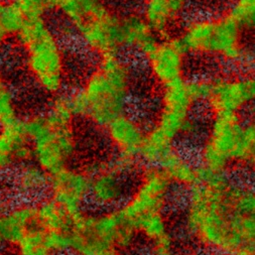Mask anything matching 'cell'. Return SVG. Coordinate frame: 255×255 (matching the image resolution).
I'll list each match as a JSON object with an SVG mask.
<instances>
[{"label":"cell","instance_id":"cell-1","mask_svg":"<svg viewBox=\"0 0 255 255\" xmlns=\"http://www.w3.org/2000/svg\"><path fill=\"white\" fill-rule=\"evenodd\" d=\"M185 227L203 248L229 255L254 247L255 195L251 187L228 175L201 172L187 201Z\"/></svg>","mask_w":255,"mask_h":255},{"label":"cell","instance_id":"cell-2","mask_svg":"<svg viewBox=\"0 0 255 255\" xmlns=\"http://www.w3.org/2000/svg\"><path fill=\"white\" fill-rule=\"evenodd\" d=\"M133 72L131 64L121 55L100 58L81 88L69 94L76 116L104 128L114 118L127 112Z\"/></svg>","mask_w":255,"mask_h":255},{"label":"cell","instance_id":"cell-3","mask_svg":"<svg viewBox=\"0 0 255 255\" xmlns=\"http://www.w3.org/2000/svg\"><path fill=\"white\" fill-rule=\"evenodd\" d=\"M255 157V126L241 115H215L197 163L201 172L228 175L233 165H251Z\"/></svg>","mask_w":255,"mask_h":255},{"label":"cell","instance_id":"cell-4","mask_svg":"<svg viewBox=\"0 0 255 255\" xmlns=\"http://www.w3.org/2000/svg\"><path fill=\"white\" fill-rule=\"evenodd\" d=\"M15 38L35 86L48 95L63 93L66 83L65 49L46 19L26 18Z\"/></svg>","mask_w":255,"mask_h":255},{"label":"cell","instance_id":"cell-5","mask_svg":"<svg viewBox=\"0 0 255 255\" xmlns=\"http://www.w3.org/2000/svg\"><path fill=\"white\" fill-rule=\"evenodd\" d=\"M135 234L132 225L118 208L93 213L84 211L73 217L70 253L94 255L108 249L121 251L132 243Z\"/></svg>","mask_w":255,"mask_h":255},{"label":"cell","instance_id":"cell-6","mask_svg":"<svg viewBox=\"0 0 255 255\" xmlns=\"http://www.w3.org/2000/svg\"><path fill=\"white\" fill-rule=\"evenodd\" d=\"M22 124L29 143L30 161L50 176L70 165L77 150L73 127L56 125L45 113L23 118Z\"/></svg>","mask_w":255,"mask_h":255},{"label":"cell","instance_id":"cell-7","mask_svg":"<svg viewBox=\"0 0 255 255\" xmlns=\"http://www.w3.org/2000/svg\"><path fill=\"white\" fill-rule=\"evenodd\" d=\"M208 87V79H183L162 87L154 125L175 141L185 135L192 128L195 106L204 102Z\"/></svg>","mask_w":255,"mask_h":255},{"label":"cell","instance_id":"cell-8","mask_svg":"<svg viewBox=\"0 0 255 255\" xmlns=\"http://www.w3.org/2000/svg\"><path fill=\"white\" fill-rule=\"evenodd\" d=\"M172 186L158 167L147 166L132 193L118 209L134 229V224L143 216L163 212L171 196Z\"/></svg>","mask_w":255,"mask_h":255},{"label":"cell","instance_id":"cell-9","mask_svg":"<svg viewBox=\"0 0 255 255\" xmlns=\"http://www.w3.org/2000/svg\"><path fill=\"white\" fill-rule=\"evenodd\" d=\"M255 98V82L250 75H228L209 79L203 103L215 115L237 114L246 110Z\"/></svg>","mask_w":255,"mask_h":255},{"label":"cell","instance_id":"cell-10","mask_svg":"<svg viewBox=\"0 0 255 255\" xmlns=\"http://www.w3.org/2000/svg\"><path fill=\"white\" fill-rule=\"evenodd\" d=\"M83 48L99 59L123 51L122 15L107 6L75 28Z\"/></svg>","mask_w":255,"mask_h":255},{"label":"cell","instance_id":"cell-11","mask_svg":"<svg viewBox=\"0 0 255 255\" xmlns=\"http://www.w3.org/2000/svg\"><path fill=\"white\" fill-rule=\"evenodd\" d=\"M188 53L179 37L156 39L143 59L151 79L162 88L185 79Z\"/></svg>","mask_w":255,"mask_h":255},{"label":"cell","instance_id":"cell-12","mask_svg":"<svg viewBox=\"0 0 255 255\" xmlns=\"http://www.w3.org/2000/svg\"><path fill=\"white\" fill-rule=\"evenodd\" d=\"M90 174L70 165L50 176L47 197L76 216L89 202Z\"/></svg>","mask_w":255,"mask_h":255},{"label":"cell","instance_id":"cell-13","mask_svg":"<svg viewBox=\"0 0 255 255\" xmlns=\"http://www.w3.org/2000/svg\"><path fill=\"white\" fill-rule=\"evenodd\" d=\"M208 57L233 65H244L250 60L244 44V30L227 13L214 16Z\"/></svg>","mask_w":255,"mask_h":255},{"label":"cell","instance_id":"cell-14","mask_svg":"<svg viewBox=\"0 0 255 255\" xmlns=\"http://www.w3.org/2000/svg\"><path fill=\"white\" fill-rule=\"evenodd\" d=\"M120 162L114 166L98 168L90 175L89 201L100 210L119 208L128 197L129 185L124 167L130 163Z\"/></svg>","mask_w":255,"mask_h":255},{"label":"cell","instance_id":"cell-15","mask_svg":"<svg viewBox=\"0 0 255 255\" xmlns=\"http://www.w3.org/2000/svg\"><path fill=\"white\" fill-rule=\"evenodd\" d=\"M104 128L119 160L131 164L138 158L146 130L137 117L125 112L114 118Z\"/></svg>","mask_w":255,"mask_h":255},{"label":"cell","instance_id":"cell-16","mask_svg":"<svg viewBox=\"0 0 255 255\" xmlns=\"http://www.w3.org/2000/svg\"><path fill=\"white\" fill-rule=\"evenodd\" d=\"M7 175L8 189L17 201L36 202L47 197L50 175L32 161L16 165Z\"/></svg>","mask_w":255,"mask_h":255},{"label":"cell","instance_id":"cell-17","mask_svg":"<svg viewBox=\"0 0 255 255\" xmlns=\"http://www.w3.org/2000/svg\"><path fill=\"white\" fill-rule=\"evenodd\" d=\"M30 161V148L22 119L0 127V177L23 162Z\"/></svg>","mask_w":255,"mask_h":255},{"label":"cell","instance_id":"cell-18","mask_svg":"<svg viewBox=\"0 0 255 255\" xmlns=\"http://www.w3.org/2000/svg\"><path fill=\"white\" fill-rule=\"evenodd\" d=\"M158 168L172 185L192 189L199 182V165L177 146L169 152Z\"/></svg>","mask_w":255,"mask_h":255},{"label":"cell","instance_id":"cell-19","mask_svg":"<svg viewBox=\"0 0 255 255\" xmlns=\"http://www.w3.org/2000/svg\"><path fill=\"white\" fill-rule=\"evenodd\" d=\"M1 212L6 245L13 246L27 230L36 225L35 202L16 200Z\"/></svg>","mask_w":255,"mask_h":255},{"label":"cell","instance_id":"cell-20","mask_svg":"<svg viewBox=\"0 0 255 255\" xmlns=\"http://www.w3.org/2000/svg\"><path fill=\"white\" fill-rule=\"evenodd\" d=\"M73 217L49 197L35 202L36 226L48 235L70 233Z\"/></svg>","mask_w":255,"mask_h":255},{"label":"cell","instance_id":"cell-21","mask_svg":"<svg viewBox=\"0 0 255 255\" xmlns=\"http://www.w3.org/2000/svg\"><path fill=\"white\" fill-rule=\"evenodd\" d=\"M156 39L157 36L140 15L122 16L123 51H129L143 57Z\"/></svg>","mask_w":255,"mask_h":255},{"label":"cell","instance_id":"cell-22","mask_svg":"<svg viewBox=\"0 0 255 255\" xmlns=\"http://www.w3.org/2000/svg\"><path fill=\"white\" fill-rule=\"evenodd\" d=\"M49 1L51 11L58 12L74 28L106 6L103 0H49Z\"/></svg>","mask_w":255,"mask_h":255},{"label":"cell","instance_id":"cell-23","mask_svg":"<svg viewBox=\"0 0 255 255\" xmlns=\"http://www.w3.org/2000/svg\"><path fill=\"white\" fill-rule=\"evenodd\" d=\"M140 16L156 36H165L179 19L167 0H144Z\"/></svg>","mask_w":255,"mask_h":255},{"label":"cell","instance_id":"cell-24","mask_svg":"<svg viewBox=\"0 0 255 255\" xmlns=\"http://www.w3.org/2000/svg\"><path fill=\"white\" fill-rule=\"evenodd\" d=\"M176 141L155 125L146 130L138 158L146 166L158 167L164 157L176 147Z\"/></svg>","mask_w":255,"mask_h":255},{"label":"cell","instance_id":"cell-25","mask_svg":"<svg viewBox=\"0 0 255 255\" xmlns=\"http://www.w3.org/2000/svg\"><path fill=\"white\" fill-rule=\"evenodd\" d=\"M12 247L16 255H57L47 233L36 225L27 230Z\"/></svg>","mask_w":255,"mask_h":255},{"label":"cell","instance_id":"cell-26","mask_svg":"<svg viewBox=\"0 0 255 255\" xmlns=\"http://www.w3.org/2000/svg\"><path fill=\"white\" fill-rule=\"evenodd\" d=\"M26 17L13 0H0V27L7 37H15Z\"/></svg>","mask_w":255,"mask_h":255},{"label":"cell","instance_id":"cell-27","mask_svg":"<svg viewBox=\"0 0 255 255\" xmlns=\"http://www.w3.org/2000/svg\"><path fill=\"white\" fill-rule=\"evenodd\" d=\"M45 115L52 123L65 127H73L77 118L69 94L63 93L55 96Z\"/></svg>","mask_w":255,"mask_h":255},{"label":"cell","instance_id":"cell-28","mask_svg":"<svg viewBox=\"0 0 255 255\" xmlns=\"http://www.w3.org/2000/svg\"><path fill=\"white\" fill-rule=\"evenodd\" d=\"M18 118L14 92L0 68V127L7 125Z\"/></svg>","mask_w":255,"mask_h":255},{"label":"cell","instance_id":"cell-29","mask_svg":"<svg viewBox=\"0 0 255 255\" xmlns=\"http://www.w3.org/2000/svg\"><path fill=\"white\" fill-rule=\"evenodd\" d=\"M227 14L245 31L255 23V0H233Z\"/></svg>","mask_w":255,"mask_h":255},{"label":"cell","instance_id":"cell-30","mask_svg":"<svg viewBox=\"0 0 255 255\" xmlns=\"http://www.w3.org/2000/svg\"><path fill=\"white\" fill-rule=\"evenodd\" d=\"M26 18H45L51 12L49 0H13Z\"/></svg>","mask_w":255,"mask_h":255},{"label":"cell","instance_id":"cell-31","mask_svg":"<svg viewBox=\"0 0 255 255\" xmlns=\"http://www.w3.org/2000/svg\"><path fill=\"white\" fill-rule=\"evenodd\" d=\"M190 0H167L177 16L180 18L187 10Z\"/></svg>","mask_w":255,"mask_h":255},{"label":"cell","instance_id":"cell-32","mask_svg":"<svg viewBox=\"0 0 255 255\" xmlns=\"http://www.w3.org/2000/svg\"><path fill=\"white\" fill-rule=\"evenodd\" d=\"M229 255H255L254 247H249V246L241 247V248L233 251Z\"/></svg>","mask_w":255,"mask_h":255},{"label":"cell","instance_id":"cell-33","mask_svg":"<svg viewBox=\"0 0 255 255\" xmlns=\"http://www.w3.org/2000/svg\"><path fill=\"white\" fill-rule=\"evenodd\" d=\"M6 245L5 235H4V228H3V219H2V212L0 210V248Z\"/></svg>","mask_w":255,"mask_h":255},{"label":"cell","instance_id":"cell-34","mask_svg":"<svg viewBox=\"0 0 255 255\" xmlns=\"http://www.w3.org/2000/svg\"><path fill=\"white\" fill-rule=\"evenodd\" d=\"M7 36L5 35V33L2 31L1 27H0V55L2 54L4 48H5V45H6V40H7Z\"/></svg>","mask_w":255,"mask_h":255},{"label":"cell","instance_id":"cell-35","mask_svg":"<svg viewBox=\"0 0 255 255\" xmlns=\"http://www.w3.org/2000/svg\"><path fill=\"white\" fill-rule=\"evenodd\" d=\"M168 255H189V254H187V253H184V252H172L171 254H168Z\"/></svg>","mask_w":255,"mask_h":255}]
</instances>
